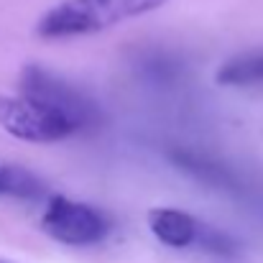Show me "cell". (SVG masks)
Segmentation results:
<instances>
[{
	"instance_id": "1",
	"label": "cell",
	"mask_w": 263,
	"mask_h": 263,
	"mask_svg": "<svg viewBox=\"0 0 263 263\" xmlns=\"http://www.w3.org/2000/svg\"><path fill=\"white\" fill-rule=\"evenodd\" d=\"M169 0H62L39 18L36 33L44 39L97 33L123 21L159 10Z\"/></svg>"
},
{
	"instance_id": "2",
	"label": "cell",
	"mask_w": 263,
	"mask_h": 263,
	"mask_svg": "<svg viewBox=\"0 0 263 263\" xmlns=\"http://www.w3.org/2000/svg\"><path fill=\"white\" fill-rule=\"evenodd\" d=\"M18 89H21L18 95L44 105L54 115L72 123L77 130H85L100 123V107L82 89H77L72 82H67L64 77H59L46 67L26 64L18 74Z\"/></svg>"
},
{
	"instance_id": "3",
	"label": "cell",
	"mask_w": 263,
	"mask_h": 263,
	"mask_svg": "<svg viewBox=\"0 0 263 263\" xmlns=\"http://www.w3.org/2000/svg\"><path fill=\"white\" fill-rule=\"evenodd\" d=\"M41 228L57 243L74 248L97 246L110 235V220L105 212H100L87 202H77L62 194H51L46 199Z\"/></svg>"
},
{
	"instance_id": "4",
	"label": "cell",
	"mask_w": 263,
	"mask_h": 263,
	"mask_svg": "<svg viewBox=\"0 0 263 263\" xmlns=\"http://www.w3.org/2000/svg\"><path fill=\"white\" fill-rule=\"evenodd\" d=\"M0 128L28 143H54L77 133L72 123L23 95H0Z\"/></svg>"
},
{
	"instance_id": "5",
	"label": "cell",
	"mask_w": 263,
	"mask_h": 263,
	"mask_svg": "<svg viewBox=\"0 0 263 263\" xmlns=\"http://www.w3.org/2000/svg\"><path fill=\"white\" fill-rule=\"evenodd\" d=\"M148 228L159 243L184 251V248H202L212 253H233V240L215 228L202 225L197 217L174 210V207H156L148 212Z\"/></svg>"
},
{
	"instance_id": "6",
	"label": "cell",
	"mask_w": 263,
	"mask_h": 263,
	"mask_svg": "<svg viewBox=\"0 0 263 263\" xmlns=\"http://www.w3.org/2000/svg\"><path fill=\"white\" fill-rule=\"evenodd\" d=\"M0 197H15V199H46L49 189L46 184L18 164H3L0 161Z\"/></svg>"
},
{
	"instance_id": "7",
	"label": "cell",
	"mask_w": 263,
	"mask_h": 263,
	"mask_svg": "<svg viewBox=\"0 0 263 263\" xmlns=\"http://www.w3.org/2000/svg\"><path fill=\"white\" fill-rule=\"evenodd\" d=\"M215 80L225 87H258L263 85V51L256 54H240L228 59Z\"/></svg>"
},
{
	"instance_id": "8",
	"label": "cell",
	"mask_w": 263,
	"mask_h": 263,
	"mask_svg": "<svg viewBox=\"0 0 263 263\" xmlns=\"http://www.w3.org/2000/svg\"><path fill=\"white\" fill-rule=\"evenodd\" d=\"M0 263H5V261H0Z\"/></svg>"
}]
</instances>
